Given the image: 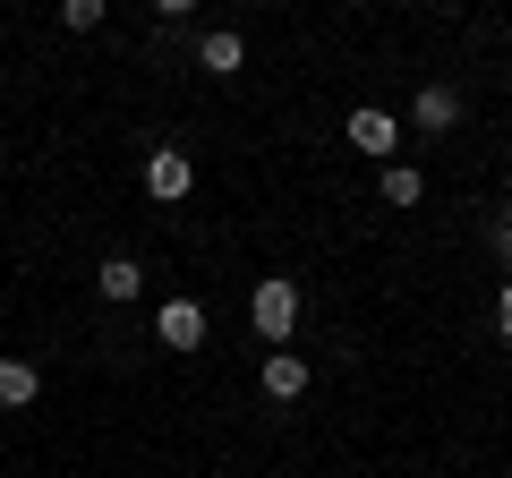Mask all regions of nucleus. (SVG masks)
<instances>
[{
    "mask_svg": "<svg viewBox=\"0 0 512 478\" xmlns=\"http://www.w3.org/2000/svg\"><path fill=\"white\" fill-rule=\"evenodd\" d=\"M248 316H256L265 342H291V325H299V282H291V274H265V282H256V299H248Z\"/></svg>",
    "mask_w": 512,
    "mask_h": 478,
    "instance_id": "nucleus-1",
    "label": "nucleus"
},
{
    "mask_svg": "<svg viewBox=\"0 0 512 478\" xmlns=\"http://www.w3.org/2000/svg\"><path fill=\"white\" fill-rule=\"evenodd\" d=\"M154 333H163V350H205V308L197 299H163Z\"/></svg>",
    "mask_w": 512,
    "mask_h": 478,
    "instance_id": "nucleus-2",
    "label": "nucleus"
},
{
    "mask_svg": "<svg viewBox=\"0 0 512 478\" xmlns=\"http://www.w3.org/2000/svg\"><path fill=\"white\" fill-rule=\"evenodd\" d=\"M350 146H359L367 163H393V146H402V129H393V111H350Z\"/></svg>",
    "mask_w": 512,
    "mask_h": 478,
    "instance_id": "nucleus-3",
    "label": "nucleus"
},
{
    "mask_svg": "<svg viewBox=\"0 0 512 478\" xmlns=\"http://www.w3.org/2000/svg\"><path fill=\"white\" fill-rule=\"evenodd\" d=\"M188 180H197V171H188L180 146H154V154H146V197L171 205V197H188Z\"/></svg>",
    "mask_w": 512,
    "mask_h": 478,
    "instance_id": "nucleus-4",
    "label": "nucleus"
},
{
    "mask_svg": "<svg viewBox=\"0 0 512 478\" xmlns=\"http://www.w3.org/2000/svg\"><path fill=\"white\" fill-rule=\"evenodd\" d=\"M410 120H419L427 137L461 129V86H419V103H410Z\"/></svg>",
    "mask_w": 512,
    "mask_h": 478,
    "instance_id": "nucleus-5",
    "label": "nucleus"
},
{
    "mask_svg": "<svg viewBox=\"0 0 512 478\" xmlns=\"http://www.w3.org/2000/svg\"><path fill=\"white\" fill-rule=\"evenodd\" d=\"M265 393H274V402H299V393H308V359H299V350H274V359H265Z\"/></svg>",
    "mask_w": 512,
    "mask_h": 478,
    "instance_id": "nucleus-6",
    "label": "nucleus"
},
{
    "mask_svg": "<svg viewBox=\"0 0 512 478\" xmlns=\"http://www.w3.org/2000/svg\"><path fill=\"white\" fill-rule=\"evenodd\" d=\"M94 291H103V299H137V291H146V265H137V257H103V265H94Z\"/></svg>",
    "mask_w": 512,
    "mask_h": 478,
    "instance_id": "nucleus-7",
    "label": "nucleus"
},
{
    "mask_svg": "<svg viewBox=\"0 0 512 478\" xmlns=\"http://www.w3.org/2000/svg\"><path fill=\"white\" fill-rule=\"evenodd\" d=\"M35 393H43V376L26 359H0V410H35Z\"/></svg>",
    "mask_w": 512,
    "mask_h": 478,
    "instance_id": "nucleus-8",
    "label": "nucleus"
},
{
    "mask_svg": "<svg viewBox=\"0 0 512 478\" xmlns=\"http://www.w3.org/2000/svg\"><path fill=\"white\" fill-rule=\"evenodd\" d=\"M239 60H248V43H239L231 26H222V35H205V43H197V69H214V77H231Z\"/></svg>",
    "mask_w": 512,
    "mask_h": 478,
    "instance_id": "nucleus-9",
    "label": "nucleus"
},
{
    "mask_svg": "<svg viewBox=\"0 0 512 478\" xmlns=\"http://www.w3.org/2000/svg\"><path fill=\"white\" fill-rule=\"evenodd\" d=\"M419 171H410V163H384V205H419Z\"/></svg>",
    "mask_w": 512,
    "mask_h": 478,
    "instance_id": "nucleus-10",
    "label": "nucleus"
},
{
    "mask_svg": "<svg viewBox=\"0 0 512 478\" xmlns=\"http://www.w3.org/2000/svg\"><path fill=\"white\" fill-rule=\"evenodd\" d=\"M487 248H495V265L512 274V205H495V214H487Z\"/></svg>",
    "mask_w": 512,
    "mask_h": 478,
    "instance_id": "nucleus-11",
    "label": "nucleus"
},
{
    "mask_svg": "<svg viewBox=\"0 0 512 478\" xmlns=\"http://www.w3.org/2000/svg\"><path fill=\"white\" fill-rule=\"evenodd\" d=\"M60 26H69V35H86V26H103V0H69V9H60Z\"/></svg>",
    "mask_w": 512,
    "mask_h": 478,
    "instance_id": "nucleus-12",
    "label": "nucleus"
},
{
    "mask_svg": "<svg viewBox=\"0 0 512 478\" xmlns=\"http://www.w3.org/2000/svg\"><path fill=\"white\" fill-rule=\"evenodd\" d=\"M495 333H504V342H512V282H504V291H495Z\"/></svg>",
    "mask_w": 512,
    "mask_h": 478,
    "instance_id": "nucleus-13",
    "label": "nucleus"
}]
</instances>
